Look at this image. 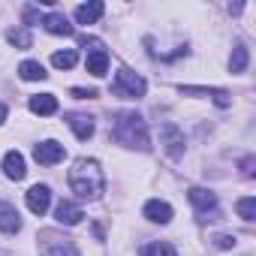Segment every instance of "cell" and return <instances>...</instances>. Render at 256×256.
<instances>
[{
	"label": "cell",
	"instance_id": "cell-1",
	"mask_svg": "<svg viewBox=\"0 0 256 256\" xmlns=\"http://www.w3.org/2000/svg\"><path fill=\"white\" fill-rule=\"evenodd\" d=\"M66 178H70V187H72V193L78 199L94 202V199H100L106 193V175H102L100 163L90 160V157H78L72 163V169H70Z\"/></svg>",
	"mask_w": 256,
	"mask_h": 256
},
{
	"label": "cell",
	"instance_id": "cell-2",
	"mask_svg": "<svg viewBox=\"0 0 256 256\" xmlns=\"http://www.w3.org/2000/svg\"><path fill=\"white\" fill-rule=\"evenodd\" d=\"M112 139L124 148H139V151L151 148L148 124L139 112H118L114 120H112Z\"/></svg>",
	"mask_w": 256,
	"mask_h": 256
},
{
	"label": "cell",
	"instance_id": "cell-3",
	"mask_svg": "<svg viewBox=\"0 0 256 256\" xmlns=\"http://www.w3.org/2000/svg\"><path fill=\"white\" fill-rule=\"evenodd\" d=\"M145 90H148L145 78H142L139 72H133L130 66H120V70L114 72V84H112V94H114V96L139 100V96H145Z\"/></svg>",
	"mask_w": 256,
	"mask_h": 256
},
{
	"label": "cell",
	"instance_id": "cell-4",
	"mask_svg": "<svg viewBox=\"0 0 256 256\" xmlns=\"http://www.w3.org/2000/svg\"><path fill=\"white\" fill-rule=\"evenodd\" d=\"M187 199H190V205L196 208V214H199L202 220H220V205H217V196H214L211 190H205V187H190V190H187Z\"/></svg>",
	"mask_w": 256,
	"mask_h": 256
},
{
	"label": "cell",
	"instance_id": "cell-5",
	"mask_svg": "<svg viewBox=\"0 0 256 256\" xmlns=\"http://www.w3.org/2000/svg\"><path fill=\"white\" fill-rule=\"evenodd\" d=\"M40 256H78V247L72 238L58 235V232H42L40 235Z\"/></svg>",
	"mask_w": 256,
	"mask_h": 256
},
{
	"label": "cell",
	"instance_id": "cell-6",
	"mask_svg": "<svg viewBox=\"0 0 256 256\" xmlns=\"http://www.w3.org/2000/svg\"><path fill=\"white\" fill-rule=\"evenodd\" d=\"M160 145H163V151L172 160H181L184 157V133L178 130L175 124H163L160 126Z\"/></svg>",
	"mask_w": 256,
	"mask_h": 256
},
{
	"label": "cell",
	"instance_id": "cell-7",
	"mask_svg": "<svg viewBox=\"0 0 256 256\" xmlns=\"http://www.w3.org/2000/svg\"><path fill=\"white\" fill-rule=\"evenodd\" d=\"M64 145L60 142H54V139H46V142H40L36 148H34V160L36 163H42V166H54V163H60L64 160Z\"/></svg>",
	"mask_w": 256,
	"mask_h": 256
},
{
	"label": "cell",
	"instance_id": "cell-8",
	"mask_svg": "<svg viewBox=\"0 0 256 256\" xmlns=\"http://www.w3.org/2000/svg\"><path fill=\"white\" fill-rule=\"evenodd\" d=\"M66 124H70V130L76 133V139H82V142H88L94 136V130H96L94 118L90 114H82V112H66Z\"/></svg>",
	"mask_w": 256,
	"mask_h": 256
},
{
	"label": "cell",
	"instance_id": "cell-9",
	"mask_svg": "<svg viewBox=\"0 0 256 256\" xmlns=\"http://www.w3.org/2000/svg\"><path fill=\"white\" fill-rule=\"evenodd\" d=\"M48 205H52V190H48L46 184H34V187L28 190V208L42 217V214L48 211Z\"/></svg>",
	"mask_w": 256,
	"mask_h": 256
},
{
	"label": "cell",
	"instance_id": "cell-10",
	"mask_svg": "<svg viewBox=\"0 0 256 256\" xmlns=\"http://www.w3.org/2000/svg\"><path fill=\"white\" fill-rule=\"evenodd\" d=\"M82 217H84L82 205H76V202H70V199H60L58 208H54V220L64 223V226H76V223H82Z\"/></svg>",
	"mask_w": 256,
	"mask_h": 256
},
{
	"label": "cell",
	"instance_id": "cell-11",
	"mask_svg": "<svg viewBox=\"0 0 256 256\" xmlns=\"http://www.w3.org/2000/svg\"><path fill=\"white\" fill-rule=\"evenodd\" d=\"M18 229H22V214L16 211V205H10V202H0V232L16 235Z\"/></svg>",
	"mask_w": 256,
	"mask_h": 256
},
{
	"label": "cell",
	"instance_id": "cell-12",
	"mask_svg": "<svg viewBox=\"0 0 256 256\" xmlns=\"http://www.w3.org/2000/svg\"><path fill=\"white\" fill-rule=\"evenodd\" d=\"M42 28L48 30V34H54V36H72L76 34V28L66 22V16H60V12H48V16H42Z\"/></svg>",
	"mask_w": 256,
	"mask_h": 256
},
{
	"label": "cell",
	"instance_id": "cell-13",
	"mask_svg": "<svg viewBox=\"0 0 256 256\" xmlns=\"http://www.w3.org/2000/svg\"><path fill=\"white\" fill-rule=\"evenodd\" d=\"M145 217H148L151 223L166 226V223L172 220V205L163 202V199H151V202H145Z\"/></svg>",
	"mask_w": 256,
	"mask_h": 256
},
{
	"label": "cell",
	"instance_id": "cell-14",
	"mask_svg": "<svg viewBox=\"0 0 256 256\" xmlns=\"http://www.w3.org/2000/svg\"><path fill=\"white\" fill-rule=\"evenodd\" d=\"M24 157L18 154V151H6V157H4V175L10 178V181H22L24 178Z\"/></svg>",
	"mask_w": 256,
	"mask_h": 256
},
{
	"label": "cell",
	"instance_id": "cell-15",
	"mask_svg": "<svg viewBox=\"0 0 256 256\" xmlns=\"http://www.w3.org/2000/svg\"><path fill=\"white\" fill-rule=\"evenodd\" d=\"M102 12H106V6L100 4V0H94V4H82V6H76V22L78 24H94V22H100Z\"/></svg>",
	"mask_w": 256,
	"mask_h": 256
},
{
	"label": "cell",
	"instance_id": "cell-16",
	"mask_svg": "<svg viewBox=\"0 0 256 256\" xmlns=\"http://www.w3.org/2000/svg\"><path fill=\"white\" fill-rule=\"evenodd\" d=\"M106 70H108V52H106V48L88 52V72L100 78V76H106Z\"/></svg>",
	"mask_w": 256,
	"mask_h": 256
},
{
	"label": "cell",
	"instance_id": "cell-17",
	"mask_svg": "<svg viewBox=\"0 0 256 256\" xmlns=\"http://www.w3.org/2000/svg\"><path fill=\"white\" fill-rule=\"evenodd\" d=\"M30 112L34 114H54L58 112V96L54 94H40V96H30Z\"/></svg>",
	"mask_w": 256,
	"mask_h": 256
},
{
	"label": "cell",
	"instance_id": "cell-18",
	"mask_svg": "<svg viewBox=\"0 0 256 256\" xmlns=\"http://www.w3.org/2000/svg\"><path fill=\"white\" fill-rule=\"evenodd\" d=\"M18 76H22L24 82H42L48 72H46V66H42L40 60H24V64L18 66Z\"/></svg>",
	"mask_w": 256,
	"mask_h": 256
},
{
	"label": "cell",
	"instance_id": "cell-19",
	"mask_svg": "<svg viewBox=\"0 0 256 256\" xmlns=\"http://www.w3.org/2000/svg\"><path fill=\"white\" fill-rule=\"evenodd\" d=\"M139 256H178L169 241H148L139 247Z\"/></svg>",
	"mask_w": 256,
	"mask_h": 256
},
{
	"label": "cell",
	"instance_id": "cell-20",
	"mask_svg": "<svg viewBox=\"0 0 256 256\" xmlns=\"http://www.w3.org/2000/svg\"><path fill=\"white\" fill-rule=\"evenodd\" d=\"M76 60H78V54H76L72 48H64V52H54V54H52V64H54L58 70H72Z\"/></svg>",
	"mask_w": 256,
	"mask_h": 256
},
{
	"label": "cell",
	"instance_id": "cell-21",
	"mask_svg": "<svg viewBox=\"0 0 256 256\" xmlns=\"http://www.w3.org/2000/svg\"><path fill=\"white\" fill-rule=\"evenodd\" d=\"M6 40H10L16 48H30V46H34V36H30V30H28V28L10 30V34H6Z\"/></svg>",
	"mask_w": 256,
	"mask_h": 256
},
{
	"label": "cell",
	"instance_id": "cell-22",
	"mask_svg": "<svg viewBox=\"0 0 256 256\" xmlns=\"http://www.w3.org/2000/svg\"><path fill=\"white\" fill-rule=\"evenodd\" d=\"M247 60H250V58H247V48H244V46H235V48H232V58H229V70H232V72H244V70H247Z\"/></svg>",
	"mask_w": 256,
	"mask_h": 256
},
{
	"label": "cell",
	"instance_id": "cell-23",
	"mask_svg": "<svg viewBox=\"0 0 256 256\" xmlns=\"http://www.w3.org/2000/svg\"><path fill=\"white\" fill-rule=\"evenodd\" d=\"M235 211L241 214V220H247V223H253V220H256V199H253V196H244V199H238V205H235Z\"/></svg>",
	"mask_w": 256,
	"mask_h": 256
},
{
	"label": "cell",
	"instance_id": "cell-24",
	"mask_svg": "<svg viewBox=\"0 0 256 256\" xmlns=\"http://www.w3.org/2000/svg\"><path fill=\"white\" fill-rule=\"evenodd\" d=\"M205 94H208V96H214V102H217L220 108H226V106H232V96H229L226 90H220V88H205Z\"/></svg>",
	"mask_w": 256,
	"mask_h": 256
},
{
	"label": "cell",
	"instance_id": "cell-25",
	"mask_svg": "<svg viewBox=\"0 0 256 256\" xmlns=\"http://www.w3.org/2000/svg\"><path fill=\"white\" fill-rule=\"evenodd\" d=\"M235 244H238L235 235H214V247H220V250H232Z\"/></svg>",
	"mask_w": 256,
	"mask_h": 256
},
{
	"label": "cell",
	"instance_id": "cell-26",
	"mask_svg": "<svg viewBox=\"0 0 256 256\" xmlns=\"http://www.w3.org/2000/svg\"><path fill=\"white\" fill-rule=\"evenodd\" d=\"M24 24H36V22H42V16H40V6H24Z\"/></svg>",
	"mask_w": 256,
	"mask_h": 256
},
{
	"label": "cell",
	"instance_id": "cell-27",
	"mask_svg": "<svg viewBox=\"0 0 256 256\" xmlns=\"http://www.w3.org/2000/svg\"><path fill=\"white\" fill-rule=\"evenodd\" d=\"M82 46H84L88 52H94V48H106L102 40H96V36H82Z\"/></svg>",
	"mask_w": 256,
	"mask_h": 256
},
{
	"label": "cell",
	"instance_id": "cell-28",
	"mask_svg": "<svg viewBox=\"0 0 256 256\" xmlns=\"http://www.w3.org/2000/svg\"><path fill=\"white\" fill-rule=\"evenodd\" d=\"M72 96H76V100H90V96H96V90H84V88H72Z\"/></svg>",
	"mask_w": 256,
	"mask_h": 256
},
{
	"label": "cell",
	"instance_id": "cell-29",
	"mask_svg": "<svg viewBox=\"0 0 256 256\" xmlns=\"http://www.w3.org/2000/svg\"><path fill=\"white\" fill-rule=\"evenodd\" d=\"M241 166H244V169H241V172H244V175H247V178H250V175H253V157H247V160H244V163H241Z\"/></svg>",
	"mask_w": 256,
	"mask_h": 256
},
{
	"label": "cell",
	"instance_id": "cell-30",
	"mask_svg": "<svg viewBox=\"0 0 256 256\" xmlns=\"http://www.w3.org/2000/svg\"><path fill=\"white\" fill-rule=\"evenodd\" d=\"M4 120H6V106L0 102V124H4Z\"/></svg>",
	"mask_w": 256,
	"mask_h": 256
}]
</instances>
